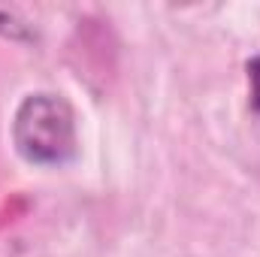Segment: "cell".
<instances>
[{"mask_svg":"<svg viewBox=\"0 0 260 257\" xmlns=\"http://www.w3.org/2000/svg\"><path fill=\"white\" fill-rule=\"evenodd\" d=\"M0 30H3V34H15V30H18V27H15V21H12V15L0 12Z\"/></svg>","mask_w":260,"mask_h":257,"instance_id":"3","label":"cell"},{"mask_svg":"<svg viewBox=\"0 0 260 257\" xmlns=\"http://www.w3.org/2000/svg\"><path fill=\"white\" fill-rule=\"evenodd\" d=\"M248 82H251V109L260 115V58L248 64Z\"/></svg>","mask_w":260,"mask_h":257,"instance_id":"2","label":"cell"},{"mask_svg":"<svg viewBox=\"0 0 260 257\" xmlns=\"http://www.w3.org/2000/svg\"><path fill=\"white\" fill-rule=\"evenodd\" d=\"M12 139L27 164L61 167L76 154L73 109L55 94H30L15 112Z\"/></svg>","mask_w":260,"mask_h":257,"instance_id":"1","label":"cell"}]
</instances>
